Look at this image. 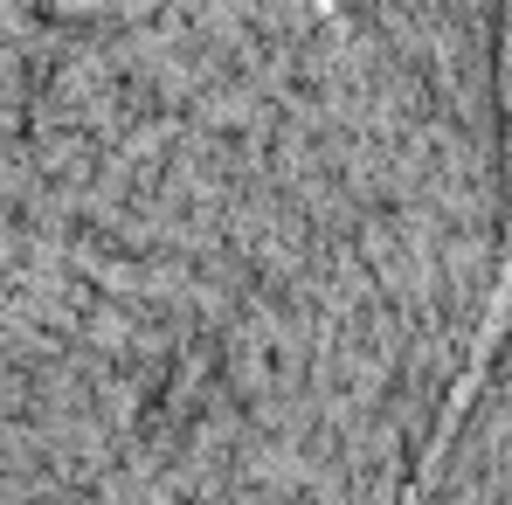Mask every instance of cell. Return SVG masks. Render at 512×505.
Returning <instances> with one entry per match:
<instances>
[{
  "instance_id": "obj_1",
  "label": "cell",
  "mask_w": 512,
  "mask_h": 505,
  "mask_svg": "<svg viewBox=\"0 0 512 505\" xmlns=\"http://www.w3.org/2000/svg\"><path fill=\"white\" fill-rule=\"evenodd\" d=\"M499 56H506V118H512V21H506V49H499ZM506 333H512V222H506V270H499L492 305H485V319H478V339H471V353H464V374L450 381V395H443V409H436V429H429L423 457H416V471H409V485H402V505L429 499V485H436V471H443L457 429H464V416H471V402H478V388H485V374H492Z\"/></svg>"
}]
</instances>
